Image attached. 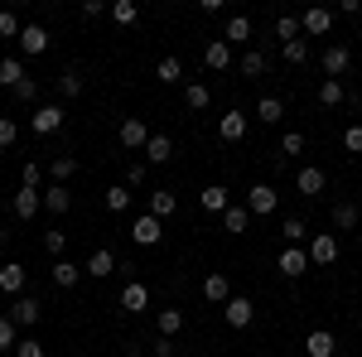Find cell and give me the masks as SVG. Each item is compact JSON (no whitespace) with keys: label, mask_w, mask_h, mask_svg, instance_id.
I'll list each match as a JSON object with an SVG mask.
<instances>
[{"label":"cell","mask_w":362,"mask_h":357,"mask_svg":"<svg viewBox=\"0 0 362 357\" xmlns=\"http://www.w3.org/2000/svg\"><path fill=\"white\" fill-rule=\"evenodd\" d=\"M63 121H68V116H63L58 102H39V107L29 111V131H34V136H58Z\"/></svg>","instance_id":"obj_1"},{"label":"cell","mask_w":362,"mask_h":357,"mask_svg":"<svg viewBox=\"0 0 362 357\" xmlns=\"http://www.w3.org/2000/svg\"><path fill=\"white\" fill-rule=\"evenodd\" d=\"M150 136H155V131H150V126H145L140 116H126V121L116 126V140H121V145H126L131 155H136V150L145 155V145H150Z\"/></svg>","instance_id":"obj_2"},{"label":"cell","mask_w":362,"mask_h":357,"mask_svg":"<svg viewBox=\"0 0 362 357\" xmlns=\"http://www.w3.org/2000/svg\"><path fill=\"white\" fill-rule=\"evenodd\" d=\"M276 208H280V193L271 189V184H251L247 189V213L251 218H271Z\"/></svg>","instance_id":"obj_3"},{"label":"cell","mask_w":362,"mask_h":357,"mask_svg":"<svg viewBox=\"0 0 362 357\" xmlns=\"http://www.w3.org/2000/svg\"><path fill=\"white\" fill-rule=\"evenodd\" d=\"M300 29H305V39H324V34L334 29V10H329V5L305 10V15H300Z\"/></svg>","instance_id":"obj_4"},{"label":"cell","mask_w":362,"mask_h":357,"mask_svg":"<svg viewBox=\"0 0 362 357\" xmlns=\"http://www.w3.org/2000/svg\"><path fill=\"white\" fill-rule=\"evenodd\" d=\"M223 319H227V329H251V319H256V304H251L247 295H232V300L223 304Z\"/></svg>","instance_id":"obj_5"},{"label":"cell","mask_w":362,"mask_h":357,"mask_svg":"<svg viewBox=\"0 0 362 357\" xmlns=\"http://www.w3.org/2000/svg\"><path fill=\"white\" fill-rule=\"evenodd\" d=\"M305 251H309V266H334V261H338V237H334V232H319Z\"/></svg>","instance_id":"obj_6"},{"label":"cell","mask_w":362,"mask_h":357,"mask_svg":"<svg viewBox=\"0 0 362 357\" xmlns=\"http://www.w3.org/2000/svg\"><path fill=\"white\" fill-rule=\"evenodd\" d=\"M309 271V251L305 247H280V275L285 280H300Z\"/></svg>","instance_id":"obj_7"},{"label":"cell","mask_w":362,"mask_h":357,"mask_svg":"<svg viewBox=\"0 0 362 357\" xmlns=\"http://www.w3.org/2000/svg\"><path fill=\"white\" fill-rule=\"evenodd\" d=\"M160 237H165V222H155L150 213L136 218V227H131V242L136 247H160Z\"/></svg>","instance_id":"obj_8"},{"label":"cell","mask_w":362,"mask_h":357,"mask_svg":"<svg viewBox=\"0 0 362 357\" xmlns=\"http://www.w3.org/2000/svg\"><path fill=\"white\" fill-rule=\"evenodd\" d=\"M203 68L227 73V68H232V44H227V39H208V49H203Z\"/></svg>","instance_id":"obj_9"},{"label":"cell","mask_w":362,"mask_h":357,"mask_svg":"<svg viewBox=\"0 0 362 357\" xmlns=\"http://www.w3.org/2000/svg\"><path fill=\"white\" fill-rule=\"evenodd\" d=\"M353 68V54H348V44H329L324 49V78H343Z\"/></svg>","instance_id":"obj_10"},{"label":"cell","mask_w":362,"mask_h":357,"mask_svg":"<svg viewBox=\"0 0 362 357\" xmlns=\"http://www.w3.org/2000/svg\"><path fill=\"white\" fill-rule=\"evenodd\" d=\"M203 300L208 304H227L232 300V280H227L223 271H208L203 275Z\"/></svg>","instance_id":"obj_11"},{"label":"cell","mask_w":362,"mask_h":357,"mask_svg":"<svg viewBox=\"0 0 362 357\" xmlns=\"http://www.w3.org/2000/svg\"><path fill=\"white\" fill-rule=\"evenodd\" d=\"M20 54H25V58L49 54V29H44V25H25V34H20Z\"/></svg>","instance_id":"obj_12"},{"label":"cell","mask_w":362,"mask_h":357,"mask_svg":"<svg viewBox=\"0 0 362 357\" xmlns=\"http://www.w3.org/2000/svg\"><path fill=\"white\" fill-rule=\"evenodd\" d=\"M198 208H203V213H218V218H223L227 208H232V193H227L223 184H208V189L198 193Z\"/></svg>","instance_id":"obj_13"},{"label":"cell","mask_w":362,"mask_h":357,"mask_svg":"<svg viewBox=\"0 0 362 357\" xmlns=\"http://www.w3.org/2000/svg\"><path fill=\"white\" fill-rule=\"evenodd\" d=\"M324 184H329V174H324L319 165H305V169H300V179H295V189L305 193V198H319Z\"/></svg>","instance_id":"obj_14"},{"label":"cell","mask_w":362,"mask_h":357,"mask_svg":"<svg viewBox=\"0 0 362 357\" xmlns=\"http://www.w3.org/2000/svg\"><path fill=\"white\" fill-rule=\"evenodd\" d=\"M25 280H29V271L20 261H5V266H0V290H5V295H25Z\"/></svg>","instance_id":"obj_15"},{"label":"cell","mask_w":362,"mask_h":357,"mask_svg":"<svg viewBox=\"0 0 362 357\" xmlns=\"http://www.w3.org/2000/svg\"><path fill=\"white\" fill-rule=\"evenodd\" d=\"M145 213H150V218H155V222H169V218H174V213H179V198H174V193H169V189L150 193V208H145Z\"/></svg>","instance_id":"obj_16"},{"label":"cell","mask_w":362,"mask_h":357,"mask_svg":"<svg viewBox=\"0 0 362 357\" xmlns=\"http://www.w3.org/2000/svg\"><path fill=\"white\" fill-rule=\"evenodd\" d=\"M39 314H44V304L34 300V295H20V300H15V309H10V319H15L20 329H29V324H39Z\"/></svg>","instance_id":"obj_17"},{"label":"cell","mask_w":362,"mask_h":357,"mask_svg":"<svg viewBox=\"0 0 362 357\" xmlns=\"http://www.w3.org/2000/svg\"><path fill=\"white\" fill-rule=\"evenodd\" d=\"M39 208H44V193H39V189H20V193H15V218H20V222L39 218Z\"/></svg>","instance_id":"obj_18"},{"label":"cell","mask_w":362,"mask_h":357,"mask_svg":"<svg viewBox=\"0 0 362 357\" xmlns=\"http://www.w3.org/2000/svg\"><path fill=\"white\" fill-rule=\"evenodd\" d=\"M44 193V208L54 213V218H63L68 208H73V193H68V184H49V189H39Z\"/></svg>","instance_id":"obj_19"},{"label":"cell","mask_w":362,"mask_h":357,"mask_svg":"<svg viewBox=\"0 0 362 357\" xmlns=\"http://www.w3.org/2000/svg\"><path fill=\"white\" fill-rule=\"evenodd\" d=\"M305 353H309V357H334V353H338V338H334L329 329H314V333L305 338Z\"/></svg>","instance_id":"obj_20"},{"label":"cell","mask_w":362,"mask_h":357,"mask_svg":"<svg viewBox=\"0 0 362 357\" xmlns=\"http://www.w3.org/2000/svg\"><path fill=\"white\" fill-rule=\"evenodd\" d=\"M54 87H58V97H63V102H73V97H83V73H78V68H63V73H58L54 78Z\"/></svg>","instance_id":"obj_21"},{"label":"cell","mask_w":362,"mask_h":357,"mask_svg":"<svg viewBox=\"0 0 362 357\" xmlns=\"http://www.w3.org/2000/svg\"><path fill=\"white\" fill-rule=\"evenodd\" d=\"M83 271L92 275V280H107V275L116 271V256H112V251H107V247H97V251H92V256H87V266H83Z\"/></svg>","instance_id":"obj_22"},{"label":"cell","mask_w":362,"mask_h":357,"mask_svg":"<svg viewBox=\"0 0 362 357\" xmlns=\"http://www.w3.org/2000/svg\"><path fill=\"white\" fill-rule=\"evenodd\" d=\"M218 136H223V140H242V136H247V111H223Z\"/></svg>","instance_id":"obj_23"},{"label":"cell","mask_w":362,"mask_h":357,"mask_svg":"<svg viewBox=\"0 0 362 357\" xmlns=\"http://www.w3.org/2000/svg\"><path fill=\"white\" fill-rule=\"evenodd\" d=\"M174 160V140L169 136H150V145H145V165H169Z\"/></svg>","instance_id":"obj_24"},{"label":"cell","mask_w":362,"mask_h":357,"mask_svg":"<svg viewBox=\"0 0 362 357\" xmlns=\"http://www.w3.org/2000/svg\"><path fill=\"white\" fill-rule=\"evenodd\" d=\"M78 280H83V266H78V261H68V256L54 261V285H58V290H73Z\"/></svg>","instance_id":"obj_25"},{"label":"cell","mask_w":362,"mask_h":357,"mask_svg":"<svg viewBox=\"0 0 362 357\" xmlns=\"http://www.w3.org/2000/svg\"><path fill=\"white\" fill-rule=\"evenodd\" d=\"M155 329H160V338H179L184 333V309H160L155 314Z\"/></svg>","instance_id":"obj_26"},{"label":"cell","mask_w":362,"mask_h":357,"mask_svg":"<svg viewBox=\"0 0 362 357\" xmlns=\"http://www.w3.org/2000/svg\"><path fill=\"white\" fill-rule=\"evenodd\" d=\"M121 309H131V314H140V309H150V290H145L140 280H131V285L121 290Z\"/></svg>","instance_id":"obj_27"},{"label":"cell","mask_w":362,"mask_h":357,"mask_svg":"<svg viewBox=\"0 0 362 357\" xmlns=\"http://www.w3.org/2000/svg\"><path fill=\"white\" fill-rule=\"evenodd\" d=\"M358 222H362V208H358V203H348V198H343V203H334V227H338V232H353Z\"/></svg>","instance_id":"obj_28"},{"label":"cell","mask_w":362,"mask_h":357,"mask_svg":"<svg viewBox=\"0 0 362 357\" xmlns=\"http://www.w3.org/2000/svg\"><path fill=\"white\" fill-rule=\"evenodd\" d=\"M107 15H112L121 29H131L140 20V5H136V0H112V5H107Z\"/></svg>","instance_id":"obj_29"},{"label":"cell","mask_w":362,"mask_h":357,"mask_svg":"<svg viewBox=\"0 0 362 357\" xmlns=\"http://www.w3.org/2000/svg\"><path fill=\"white\" fill-rule=\"evenodd\" d=\"M237 68H242V78H261V73L271 68V58L261 54V49H247V54L237 58Z\"/></svg>","instance_id":"obj_30"},{"label":"cell","mask_w":362,"mask_h":357,"mask_svg":"<svg viewBox=\"0 0 362 357\" xmlns=\"http://www.w3.org/2000/svg\"><path fill=\"white\" fill-rule=\"evenodd\" d=\"M256 121L280 126V121H285V102H280V97H261V102H256Z\"/></svg>","instance_id":"obj_31"},{"label":"cell","mask_w":362,"mask_h":357,"mask_svg":"<svg viewBox=\"0 0 362 357\" xmlns=\"http://www.w3.org/2000/svg\"><path fill=\"white\" fill-rule=\"evenodd\" d=\"M25 78H29V73H25V63H20V58H0V83L10 87V92L25 83Z\"/></svg>","instance_id":"obj_32"},{"label":"cell","mask_w":362,"mask_h":357,"mask_svg":"<svg viewBox=\"0 0 362 357\" xmlns=\"http://www.w3.org/2000/svg\"><path fill=\"white\" fill-rule=\"evenodd\" d=\"M223 39H227V44H247V39H251V20H247V15H232V20L223 25Z\"/></svg>","instance_id":"obj_33"},{"label":"cell","mask_w":362,"mask_h":357,"mask_svg":"<svg viewBox=\"0 0 362 357\" xmlns=\"http://www.w3.org/2000/svg\"><path fill=\"white\" fill-rule=\"evenodd\" d=\"M155 78H160L165 87H174L179 78H184V63H179L174 54H169V58H160V63H155Z\"/></svg>","instance_id":"obj_34"},{"label":"cell","mask_w":362,"mask_h":357,"mask_svg":"<svg viewBox=\"0 0 362 357\" xmlns=\"http://www.w3.org/2000/svg\"><path fill=\"white\" fill-rule=\"evenodd\" d=\"M343 97H348V92H343L338 78H324V83H319V107H343Z\"/></svg>","instance_id":"obj_35"},{"label":"cell","mask_w":362,"mask_h":357,"mask_svg":"<svg viewBox=\"0 0 362 357\" xmlns=\"http://www.w3.org/2000/svg\"><path fill=\"white\" fill-rule=\"evenodd\" d=\"M73 174H78V160L73 155H58L54 165H49V184H68Z\"/></svg>","instance_id":"obj_36"},{"label":"cell","mask_w":362,"mask_h":357,"mask_svg":"<svg viewBox=\"0 0 362 357\" xmlns=\"http://www.w3.org/2000/svg\"><path fill=\"white\" fill-rule=\"evenodd\" d=\"M247 222H251L247 203H232V208L223 213V232H247Z\"/></svg>","instance_id":"obj_37"},{"label":"cell","mask_w":362,"mask_h":357,"mask_svg":"<svg viewBox=\"0 0 362 357\" xmlns=\"http://www.w3.org/2000/svg\"><path fill=\"white\" fill-rule=\"evenodd\" d=\"M208 102H213V92H208L203 83H189V87H184V107H189V111H208Z\"/></svg>","instance_id":"obj_38"},{"label":"cell","mask_w":362,"mask_h":357,"mask_svg":"<svg viewBox=\"0 0 362 357\" xmlns=\"http://www.w3.org/2000/svg\"><path fill=\"white\" fill-rule=\"evenodd\" d=\"M300 34H305V29H300V15H280L276 20V39L280 44H290V39H300Z\"/></svg>","instance_id":"obj_39"},{"label":"cell","mask_w":362,"mask_h":357,"mask_svg":"<svg viewBox=\"0 0 362 357\" xmlns=\"http://www.w3.org/2000/svg\"><path fill=\"white\" fill-rule=\"evenodd\" d=\"M126 208H131V189L126 184H112L107 189V213H126Z\"/></svg>","instance_id":"obj_40"},{"label":"cell","mask_w":362,"mask_h":357,"mask_svg":"<svg viewBox=\"0 0 362 357\" xmlns=\"http://www.w3.org/2000/svg\"><path fill=\"white\" fill-rule=\"evenodd\" d=\"M280 232H285V247H300V242L309 237L305 218H285V227H280Z\"/></svg>","instance_id":"obj_41"},{"label":"cell","mask_w":362,"mask_h":357,"mask_svg":"<svg viewBox=\"0 0 362 357\" xmlns=\"http://www.w3.org/2000/svg\"><path fill=\"white\" fill-rule=\"evenodd\" d=\"M280 49H285V63H295V68L309 63V39H290V44H280Z\"/></svg>","instance_id":"obj_42"},{"label":"cell","mask_w":362,"mask_h":357,"mask_svg":"<svg viewBox=\"0 0 362 357\" xmlns=\"http://www.w3.org/2000/svg\"><path fill=\"white\" fill-rule=\"evenodd\" d=\"M15 343H20V338H15V319L0 314V353H15Z\"/></svg>","instance_id":"obj_43"},{"label":"cell","mask_w":362,"mask_h":357,"mask_svg":"<svg viewBox=\"0 0 362 357\" xmlns=\"http://www.w3.org/2000/svg\"><path fill=\"white\" fill-rule=\"evenodd\" d=\"M20 34H25V25H20L10 10H0V39H15V44H20Z\"/></svg>","instance_id":"obj_44"},{"label":"cell","mask_w":362,"mask_h":357,"mask_svg":"<svg viewBox=\"0 0 362 357\" xmlns=\"http://www.w3.org/2000/svg\"><path fill=\"white\" fill-rule=\"evenodd\" d=\"M145 179H150V165H126V189H145Z\"/></svg>","instance_id":"obj_45"},{"label":"cell","mask_w":362,"mask_h":357,"mask_svg":"<svg viewBox=\"0 0 362 357\" xmlns=\"http://www.w3.org/2000/svg\"><path fill=\"white\" fill-rule=\"evenodd\" d=\"M63 247H68V237H63V232H44V251H49V256H54V261H63Z\"/></svg>","instance_id":"obj_46"},{"label":"cell","mask_w":362,"mask_h":357,"mask_svg":"<svg viewBox=\"0 0 362 357\" xmlns=\"http://www.w3.org/2000/svg\"><path fill=\"white\" fill-rule=\"evenodd\" d=\"M15 357H49V348H44L39 338H20V343H15Z\"/></svg>","instance_id":"obj_47"},{"label":"cell","mask_w":362,"mask_h":357,"mask_svg":"<svg viewBox=\"0 0 362 357\" xmlns=\"http://www.w3.org/2000/svg\"><path fill=\"white\" fill-rule=\"evenodd\" d=\"M20 140V126H15V116H0V150H10Z\"/></svg>","instance_id":"obj_48"},{"label":"cell","mask_w":362,"mask_h":357,"mask_svg":"<svg viewBox=\"0 0 362 357\" xmlns=\"http://www.w3.org/2000/svg\"><path fill=\"white\" fill-rule=\"evenodd\" d=\"M280 155H305V136L300 131H285L280 136Z\"/></svg>","instance_id":"obj_49"},{"label":"cell","mask_w":362,"mask_h":357,"mask_svg":"<svg viewBox=\"0 0 362 357\" xmlns=\"http://www.w3.org/2000/svg\"><path fill=\"white\" fill-rule=\"evenodd\" d=\"M44 184V169L39 165H25V174H20V189H39Z\"/></svg>","instance_id":"obj_50"},{"label":"cell","mask_w":362,"mask_h":357,"mask_svg":"<svg viewBox=\"0 0 362 357\" xmlns=\"http://www.w3.org/2000/svg\"><path fill=\"white\" fill-rule=\"evenodd\" d=\"M15 97H20V102H39V83H34V78H25V83L15 87Z\"/></svg>","instance_id":"obj_51"},{"label":"cell","mask_w":362,"mask_h":357,"mask_svg":"<svg viewBox=\"0 0 362 357\" xmlns=\"http://www.w3.org/2000/svg\"><path fill=\"white\" fill-rule=\"evenodd\" d=\"M343 145H348L353 155H362V126H348V131H343Z\"/></svg>","instance_id":"obj_52"},{"label":"cell","mask_w":362,"mask_h":357,"mask_svg":"<svg viewBox=\"0 0 362 357\" xmlns=\"http://www.w3.org/2000/svg\"><path fill=\"white\" fill-rule=\"evenodd\" d=\"M78 15H83V20H97V15H107V5H102V0H83Z\"/></svg>","instance_id":"obj_53"},{"label":"cell","mask_w":362,"mask_h":357,"mask_svg":"<svg viewBox=\"0 0 362 357\" xmlns=\"http://www.w3.org/2000/svg\"><path fill=\"white\" fill-rule=\"evenodd\" d=\"M150 353H155V357H174V338H155Z\"/></svg>","instance_id":"obj_54"},{"label":"cell","mask_w":362,"mask_h":357,"mask_svg":"<svg viewBox=\"0 0 362 357\" xmlns=\"http://www.w3.org/2000/svg\"><path fill=\"white\" fill-rule=\"evenodd\" d=\"M0 251H5V232H0Z\"/></svg>","instance_id":"obj_55"}]
</instances>
